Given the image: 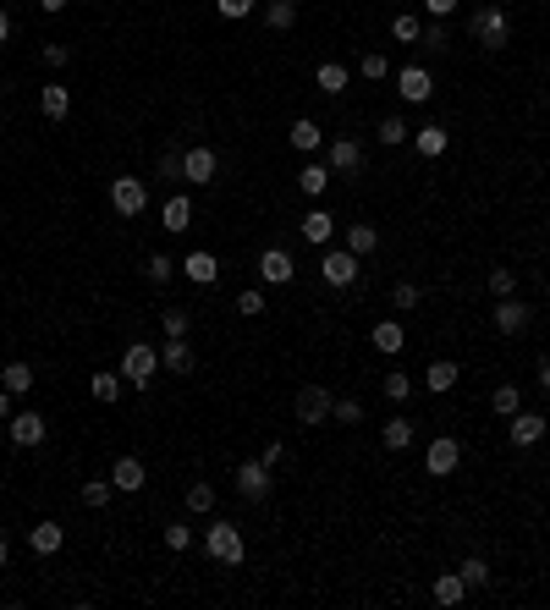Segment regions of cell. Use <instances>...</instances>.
Masks as SVG:
<instances>
[{"mask_svg": "<svg viewBox=\"0 0 550 610\" xmlns=\"http://www.w3.org/2000/svg\"><path fill=\"white\" fill-rule=\"evenodd\" d=\"M121 380L138 390V396H149V385H155V374H160V347H149V342H132V347H121Z\"/></svg>", "mask_w": 550, "mask_h": 610, "instance_id": "6da1fadb", "label": "cell"}, {"mask_svg": "<svg viewBox=\"0 0 550 610\" xmlns=\"http://www.w3.org/2000/svg\"><path fill=\"white\" fill-rule=\"evenodd\" d=\"M204 550H210V561H221V567H242V561H248L242 528H237V522H226V517H215L210 528H204Z\"/></svg>", "mask_w": 550, "mask_h": 610, "instance_id": "7a4b0ae2", "label": "cell"}, {"mask_svg": "<svg viewBox=\"0 0 550 610\" xmlns=\"http://www.w3.org/2000/svg\"><path fill=\"white\" fill-rule=\"evenodd\" d=\"M468 33H473L479 50H507V44H512V17H507L501 6H479V12L468 17Z\"/></svg>", "mask_w": 550, "mask_h": 610, "instance_id": "3957f363", "label": "cell"}, {"mask_svg": "<svg viewBox=\"0 0 550 610\" xmlns=\"http://www.w3.org/2000/svg\"><path fill=\"white\" fill-rule=\"evenodd\" d=\"M110 210L121 215V221H138L149 210V182L144 176H116L110 182Z\"/></svg>", "mask_w": 550, "mask_h": 610, "instance_id": "277c9868", "label": "cell"}, {"mask_svg": "<svg viewBox=\"0 0 550 610\" xmlns=\"http://www.w3.org/2000/svg\"><path fill=\"white\" fill-rule=\"evenodd\" d=\"M358 269H364V258H358L353 248H325V258H319V276H325V286H336V292H347V286L358 281Z\"/></svg>", "mask_w": 550, "mask_h": 610, "instance_id": "5b68a950", "label": "cell"}, {"mask_svg": "<svg viewBox=\"0 0 550 610\" xmlns=\"http://www.w3.org/2000/svg\"><path fill=\"white\" fill-rule=\"evenodd\" d=\"M215 176H221V155H215L210 144L182 149V182H187V187H210Z\"/></svg>", "mask_w": 550, "mask_h": 610, "instance_id": "8992f818", "label": "cell"}, {"mask_svg": "<svg viewBox=\"0 0 550 610\" xmlns=\"http://www.w3.org/2000/svg\"><path fill=\"white\" fill-rule=\"evenodd\" d=\"M330 407H336V396H330L325 385H303V390L292 396V413H298V424H308V429H319V424L330 418Z\"/></svg>", "mask_w": 550, "mask_h": 610, "instance_id": "52a82bcc", "label": "cell"}, {"mask_svg": "<svg viewBox=\"0 0 550 610\" xmlns=\"http://www.w3.org/2000/svg\"><path fill=\"white\" fill-rule=\"evenodd\" d=\"M232 490H237L242 501H253V506L270 501V467H264L259 456H253V462H237V467H232Z\"/></svg>", "mask_w": 550, "mask_h": 610, "instance_id": "ba28073f", "label": "cell"}, {"mask_svg": "<svg viewBox=\"0 0 550 610\" xmlns=\"http://www.w3.org/2000/svg\"><path fill=\"white\" fill-rule=\"evenodd\" d=\"M424 467H430V479H451V473L462 467V440H457V435H441V440H430V451H424Z\"/></svg>", "mask_w": 550, "mask_h": 610, "instance_id": "9c48e42d", "label": "cell"}, {"mask_svg": "<svg viewBox=\"0 0 550 610\" xmlns=\"http://www.w3.org/2000/svg\"><path fill=\"white\" fill-rule=\"evenodd\" d=\"M292 276H298V258L287 248H264L259 253V281L264 286H292Z\"/></svg>", "mask_w": 550, "mask_h": 610, "instance_id": "30bf717a", "label": "cell"}, {"mask_svg": "<svg viewBox=\"0 0 550 610\" xmlns=\"http://www.w3.org/2000/svg\"><path fill=\"white\" fill-rule=\"evenodd\" d=\"M545 429H550V418H545V413H523V407H517V413L507 418V440H512L517 451L539 446V440H545Z\"/></svg>", "mask_w": 550, "mask_h": 610, "instance_id": "8fae6325", "label": "cell"}, {"mask_svg": "<svg viewBox=\"0 0 550 610\" xmlns=\"http://www.w3.org/2000/svg\"><path fill=\"white\" fill-rule=\"evenodd\" d=\"M110 484H116V495H138V490L149 484L144 456H116V462H110Z\"/></svg>", "mask_w": 550, "mask_h": 610, "instance_id": "7c38bea8", "label": "cell"}, {"mask_svg": "<svg viewBox=\"0 0 550 610\" xmlns=\"http://www.w3.org/2000/svg\"><path fill=\"white\" fill-rule=\"evenodd\" d=\"M325 165H330L336 176H358V171H364V144H358V138H336V144L325 149Z\"/></svg>", "mask_w": 550, "mask_h": 610, "instance_id": "4fadbf2b", "label": "cell"}, {"mask_svg": "<svg viewBox=\"0 0 550 610\" xmlns=\"http://www.w3.org/2000/svg\"><path fill=\"white\" fill-rule=\"evenodd\" d=\"M496 335H523L528 330V319H534V308L528 303H517V297H496Z\"/></svg>", "mask_w": 550, "mask_h": 610, "instance_id": "5bb4252c", "label": "cell"}, {"mask_svg": "<svg viewBox=\"0 0 550 610\" xmlns=\"http://www.w3.org/2000/svg\"><path fill=\"white\" fill-rule=\"evenodd\" d=\"M396 94H402L407 105H430V94H435V78L424 72V66H402V72H396Z\"/></svg>", "mask_w": 550, "mask_h": 610, "instance_id": "9a60e30c", "label": "cell"}, {"mask_svg": "<svg viewBox=\"0 0 550 610\" xmlns=\"http://www.w3.org/2000/svg\"><path fill=\"white\" fill-rule=\"evenodd\" d=\"M176 269L193 281V286H215V276H221V258L215 253H204V248H193L187 258H176Z\"/></svg>", "mask_w": 550, "mask_h": 610, "instance_id": "2e32d148", "label": "cell"}, {"mask_svg": "<svg viewBox=\"0 0 550 610\" xmlns=\"http://www.w3.org/2000/svg\"><path fill=\"white\" fill-rule=\"evenodd\" d=\"M193 347H187V335H166V347H160V369L166 374H176V380H187L193 374Z\"/></svg>", "mask_w": 550, "mask_h": 610, "instance_id": "e0dca14e", "label": "cell"}, {"mask_svg": "<svg viewBox=\"0 0 550 610\" xmlns=\"http://www.w3.org/2000/svg\"><path fill=\"white\" fill-rule=\"evenodd\" d=\"M298 231H303V242H314V248H330V237H336V215L325 210V203H314V210L298 221Z\"/></svg>", "mask_w": 550, "mask_h": 610, "instance_id": "ac0fdd59", "label": "cell"}, {"mask_svg": "<svg viewBox=\"0 0 550 610\" xmlns=\"http://www.w3.org/2000/svg\"><path fill=\"white\" fill-rule=\"evenodd\" d=\"M44 435H50L44 413H17V418H12V446H17V451H33V446H44Z\"/></svg>", "mask_w": 550, "mask_h": 610, "instance_id": "d6986e66", "label": "cell"}, {"mask_svg": "<svg viewBox=\"0 0 550 610\" xmlns=\"http://www.w3.org/2000/svg\"><path fill=\"white\" fill-rule=\"evenodd\" d=\"M28 545H33V556H55L61 545H66V528L50 517V522H33L28 528Z\"/></svg>", "mask_w": 550, "mask_h": 610, "instance_id": "ffe728a7", "label": "cell"}, {"mask_svg": "<svg viewBox=\"0 0 550 610\" xmlns=\"http://www.w3.org/2000/svg\"><path fill=\"white\" fill-rule=\"evenodd\" d=\"M160 215H166L160 226H166L171 237H182V231L193 226V198H187V192H171V198H166V210H160Z\"/></svg>", "mask_w": 550, "mask_h": 610, "instance_id": "44dd1931", "label": "cell"}, {"mask_svg": "<svg viewBox=\"0 0 550 610\" xmlns=\"http://www.w3.org/2000/svg\"><path fill=\"white\" fill-rule=\"evenodd\" d=\"M446 144H451V132H446L441 121H430V127L412 132V149H419L424 160H441V155H446Z\"/></svg>", "mask_w": 550, "mask_h": 610, "instance_id": "7402d4cb", "label": "cell"}, {"mask_svg": "<svg viewBox=\"0 0 550 610\" xmlns=\"http://www.w3.org/2000/svg\"><path fill=\"white\" fill-rule=\"evenodd\" d=\"M330 182H336V171H330V165H325V160H308V165H303V171H298V187H303V192H308V198H314V203H319V198H325V187H330Z\"/></svg>", "mask_w": 550, "mask_h": 610, "instance_id": "603a6c76", "label": "cell"}, {"mask_svg": "<svg viewBox=\"0 0 550 610\" xmlns=\"http://www.w3.org/2000/svg\"><path fill=\"white\" fill-rule=\"evenodd\" d=\"M457 380H462V369H457L451 358H435V363L424 369V390H430V396H446Z\"/></svg>", "mask_w": 550, "mask_h": 610, "instance_id": "cb8c5ba5", "label": "cell"}, {"mask_svg": "<svg viewBox=\"0 0 550 610\" xmlns=\"http://www.w3.org/2000/svg\"><path fill=\"white\" fill-rule=\"evenodd\" d=\"M314 83H319V94H347L353 72H347L341 61H319V66H314Z\"/></svg>", "mask_w": 550, "mask_h": 610, "instance_id": "d4e9b609", "label": "cell"}, {"mask_svg": "<svg viewBox=\"0 0 550 610\" xmlns=\"http://www.w3.org/2000/svg\"><path fill=\"white\" fill-rule=\"evenodd\" d=\"M39 110H44L50 121H66V116H72V89L44 83V89H39Z\"/></svg>", "mask_w": 550, "mask_h": 610, "instance_id": "484cf974", "label": "cell"}, {"mask_svg": "<svg viewBox=\"0 0 550 610\" xmlns=\"http://www.w3.org/2000/svg\"><path fill=\"white\" fill-rule=\"evenodd\" d=\"M369 347H375V352H402V347H407V330H402L396 319H380V324L369 330Z\"/></svg>", "mask_w": 550, "mask_h": 610, "instance_id": "4316f807", "label": "cell"}, {"mask_svg": "<svg viewBox=\"0 0 550 610\" xmlns=\"http://www.w3.org/2000/svg\"><path fill=\"white\" fill-rule=\"evenodd\" d=\"M347 248H353L358 258L380 253V226H369V221H353V226H347Z\"/></svg>", "mask_w": 550, "mask_h": 610, "instance_id": "83f0119b", "label": "cell"}, {"mask_svg": "<svg viewBox=\"0 0 550 610\" xmlns=\"http://www.w3.org/2000/svg\"><path fill=\"white\" fill-rule=\"evenodd\" d=\"M89 390L110 407V401H121V390H127V380H121V369H94V380H89Z\"/></svg>", "mask_w": 550, "mask_h": 610, "instance_id": "f1b7e54d", "label": "cell"}, {"mask_svg": "<svg viewBox=\"0 0 550 610\" xmlns=\"http://www.w3.org/2000/svg\"><path fill=\"white\" fill-rule=\"evenodd\" d=\"M430 594H435V605H446V610H451V605H462V599H468V583H462V572H441Z\"/></svg>", "mask_w": 550, "mask_h": 610, "instance_id": "f546056e", "label": "cell"}, {"mask_svg": "<svg viewBox=\"0 0 550 610\" xmlns=\"http://www.w3.org/2000/svg\"><path fill=\"white\" fill-rule=\"evenodd\" d=\"M0 385H6L12 396H28V390H33V363H23V358H12L6 369H0Z\"/></svg>", "mask_w": 550, "mask_h": 610, "instance_id": "4dcf8cb0", "label": "cell"}, {"mask_svg": "<svg viewBox=\"0 0 550 610\" xmlns=\"http://www.w3.org/2000/svg\"><path fill=\"white\" fill-rule=\"evenodd\" d=\"M298 23V0H270V6H264V28L270 33H287Z\"/></svg>", "mask_w": 550, "mask_h": 610, "instance_id": "1f68e13d", "label": "cell"}, {"mask_svg": "<svg viewBox=\"0 0 550 610\" xmlns=\"http://www.w3.org/2000/svg\"><path fill=\"white\" fill-rule=\"evenodd\" d=\"M78 495H83V506H89V511H105V506L116 501V484H110V473H105V479H89V484H83Z\"/></svg>", "mask_w": 550, "mask_h": 610, "instance_id": "d6a6232c", "label": "cell"}, {"mask_svg": "<svg viewBox=\"0 0 550 610\" xmlns=\"http://www.w3.org/2000/svg\"><path fill=\"white\" fill-rule=\"evenodd\" d=\"M287 138H292V149H303V155H319V121L298 116V121H292V132H287Z\"/></svg>", "mask_w": 550, "mask_h": 610, "instance_id": "836d02e7", "label": "cell"}, {"mask_svg": "<svg viewBox=\"0 0 550 610\" xmlns=\"http://www.w3.org/2000/svg\"><path fill=\"white\" fill-rule=\"evenodd\" d=\"M144 276H149V286H171L176 281V258L171 253H149L144 258Z\"/></svg>", "mask_w": 550, "mask_h": 610, "instance_id": "e575fe53", "label": "cell"}, {"mask_svg": "<svg viewBox=\"0 0 550 610\" xmlns=\"http://www.w3.org/2000/svg\"><path fill=\"white\" fill-rule=\"evenodd\" d=\"M457 572H462L468 594H473V588H490V583H496V572H490V561H485V556H468V561L457 567Z\"/></svg>", "mask_w": 550, "mask_h": 610, "instance_id": "d590c367", "label": "cell"}, {"mask_svg": "<svg viewBox=\"0 0 550 610\" xmlns=\"http://www.w3.org/2000/svg\"><path fill=\"white\" fill-rule=\"evenodd\" d=\"M412 440H419V435H412V424H407V418H391V424L380 429V446H385V451H407Z\"/></svg>", "mask_w": 550, "mask_h": 610, "instance_id": "8d00e7d4", "label": "cell"}, {"mask_svg": "<svg viewBox=\"0 0 550 610\" xmlns=\"http://www.w3.org/2000/svg\"><path fill=\"white\" fill-rule=\"evenodd\" d=\"M375 138H380L385 149H402V144L412 138V132H407V121H402V116H385V121L375 127Z\"/></svg>", "mask_w": 550, "mask_h": 610, "instance_id": "74e56055", "label": "cell"}, {"mask_svg": "<svg viewBox=\"0 0 550 610\" xmlns=\"http://www.w3.org/2000/svg\"><path fill=\"white\" fill-rule=\"evenodd\" d=\"M419 33H424V17H412V12L391 17V39H396V44H419Z\"/></svg>", "mask_w": 550, "mask_h": 610, "instance_id": "f35d334b", "label": "cell"}, {"mask_svg": "<svg viewBox=\"0 0 550 610\" xmlns=\"http://www.w3.org/2000/svg\"><path fill=\"white\" fill-rule=\"evenodd\" d=\"M187 511L193 517H210L215 511V484H187Z\"/></svg>", "mask_w": 550, "mask_h": 610, "instance_id": "ab89813d", "label": "cell"}, {"mask_svg": "<svg viewBox=\"0 0 550 610\" xmlns=\"http://www.w3.org/2000/svg\"><path fill=\"white\" fill-rule=\"evenodd\" d=\"M490 407H496V418H512L517 407H523V390L517 385H496V396H490Z\"/></svg>", "mask_w": 550, "mask_h": 610, "instance_id": "60d3db41", "label": "cell"}, {"mask_svg": "<svg viewBox=\"0 0 550 610\" xmlns=\"http://www.w3.org/2000/svg\"><path fill=\"white\" fill-rule=\"evenodd\" d=\"M358 72H364V83H385V78H391V61H385L380 50H369V55L358 61Z\"/></svg>", "mask_w": 550, "mask_h": 610, "instance_id": "b9f144b4", "label": "cell"}, {"mask_svg": "<svg viewBox=\"0 0 550 610\" xmlns=\"http://www.w3.org/2000/svg\"><path fill=\"white\" fill-rule=\"evenodd\" d=\"M419 44H424L430 55H441V50H451V39H446V23H441V17H430V23H424V33H419Z\"/></svg>", "mask_w": 550, "mask_h": 610, "instance_id": "7bdbcfd3", "label": "cell"}, {"mask_svg": "<svg viewBox=\"0 0 550 610\" xmlns=\"http://www.w3.org/2000/svg\"><path fill=\"white\" fill-rule=\"evenodd\" d=\"M380 390H385V401H396V407H407V396H412V380H407V374H402V369H391V374H385V385H380Z\"/></svg>", "mask_w": 550, "mask_h": 610, "instance_id": "ee69618b", "label": "cell"}, {"mask_svg": "<svg viewBox=\"0 0 550 610\" xmlns=\"http://www.w3.org/2000/svg\"><path fill=\"white\" fill-rule=\"evenodd\" d=\"M330 418H336V424H364V401H358V396H336Z\"/></svg>", "mask_w": 550, "mask_h": 610, "instance_id": "f6af8a7d", "label": "cell"}, {"mask_svg": "<svg viewBox=\"0 0 550 610\" xmlns=\"http://www.w3.org/2000/svg\"><path fill=\"white\" fill-rule=\"evenodd\" d=\"M490 297H517V269H507V264L490 269Z\"/></svg>", "mask_w": 550, "mask_h": 610, "instance_id": "bcb514c9", "label": "cell"}, {"mask_svg": "<svg viewBox=\"0 0 550 610\" xmlns=\"http://www.w3.org/2000/svg\"><path fill=\"white\" fill-rule=\"evenodd\" d=\"M215 12H221L226 23H242V17H253V12H259V0H215Z\"/></svg>", "mask_w": 550, "mask_h": 610, "instance_id": "7dc6e473", "label": "cell"}, {"mask_svg": "<svg viewBox=\"0 0 550 610\" xmlns=\"http://www.w3.org/2000/svg\"><path fill=\"white\" fill-rule=\"evenodd\" d=\"M232 308H237L242 319H259V314H264V292H259V286H248V292H237V303H232Z\"/></svg>", "mask_w": 550, "mask_h": 610, "instance_id": "c3c4849f", "label": "cell"}, {"mask_svg": "<svg viewBox=\"0 0 550 610\" xmlns=\"http://www.w3.org/2000/svg\"><path fill=\"white\" fill-rule=\"evenodd\" d=\"M187 545H193V528H187V522H166V550L182 556Z\"/></svg>", "mask_w": 550, "mask_h": 610, "instance_id": "681fc988", "label": "cell"}, {"mask_svg": "<svg viewBox=\"0 0 550 610\" xmlns=\"http://www.w3.org/2000/svg\"><path fill=\"white\" fill-rule=\"evenodd\" d=\"M391 308H402V314L419 308V286H412V281H396V286H391Z\"/></svg>", "mask_w": 550, "mask_h": 610, "instance_id": "f907efd6", "label": "cell"}, {"mask_svg": "<svg viewBox=\"0 0 550 610\" xmlns=\"http://www.w3.org/2000/svg\"><path fill=\"white\" fill-rule=\"evenodd\" d=\"M155 171H160L166 182H182V149H166V155L155 160Z\"/></svg>", "mask_w": 550, "mask_h": 610, "instance_id": "816d5d0a", "label": "cell"}, {"mask_svg": "<svg viewBox=\"0 0 550 610\" xmlns=\"http://www.w3.org/2000/svg\"><path fill=\"white\" fill-rule=\"evenodd\" d=\"M160 324H166V335H187V324H193V319H187V308H166V314H160Z\"/></svg>", "mask_w": 550, "mask_h": 610, "instance_id": "f5cc1de1", "label": "cell"}, {"mask_svg": "<svg viewBox=\"0 0 550 610\" xmlns=\"http://www.w3.org/2000/svg\"><path fill=\"white\" fill-rule=\"evenodd\" d=\"M39 61H44V66H55V72H61V66L72 61V50H66V44H44V50H39Z\"/></svg>", "mask_w": 550, "mask_h": 610, "instance_id": "db71d44e", "label": "cell"}, {"mask_svg": "<svg viewBox=\"0 0 550 610\" xmlns=\"http://www.w3.org/2000/svg\"><path fill=\"white\" fill-rule=\"evenodd\" d=\"M281 456H287V446H281V440H264V451H259V462H264L270 473H275V462H281Z\"/></svg>", "mask_w": 550, "mask_h": 610, "instance_id": "11a10c76", "label": "cell"}, {"mask_svg": "<svg viewBox=\"0 0 550 610\" xmlns=\"http://www.w3.org/2000/svg\"><path fill=\"white\" fill-rule=\"evenodd\" d=\"M424 12H430V17H451V12H457V0H424Z\"/></svg>", "mask_w": 550, "mask_h": 610, "instance_id": "9f6ffc18", "label": "cell"}, {"mask_svg": "<svg viewBox=\"0 0 550 610\" xmlns=\"http://www.w3.org/2000/svg\"><path fill=\"white\" fill-rule=\"evenodd\" d=\"M534 374H539V390H550V352L539 358V369H534Z\"/></svg>", "mask_w": 550, "mask_h": 610, "instance_id": "6f0895ef", "label": "cell"}, {"mask_svg": "<svg viewBox=\"0 0 550 610\" xmlns=\"http://www.w3.org/2000/svg\"><path fill=\"white\" fill-rule=\"evenodd\" d=\"M66 6H72V0H39V12H50V17H55V12H66Z\"/></svg>", "mask_w": 550, "mask_h": 610, "instance_id": "680465c9", "label": "cell"}, {"mask_svg": "<svg viewBox=\"0 0 550 610\" xmlns=\"http://www.w3.org/2000/svg\"><path fill=\"white\" fill-rule=\"evenodd\" d=\"M6 39H12V12L0 6V44H6Z\"/></svg>", "mask_w": 550, "mask_h": 610, "instance_id": "91938a15", "label": "cell"}, {"mask_svg": "<svg viewBox=\"0 0 550 610\" xmlns=\"http://www.w3.org/2000/svg\"><path fill=\"white\" fill-rule=\"evenodd\" d=\"M0 418H12V390L0 385Z\"/></svg>", "mask_w": 550, "mask_h": 610, "instance_id": "94428289", "label": "cell"}, {"mask_svg": "<svg viewBox=\"0 0 550 610\" xmlns=\"http://www.w3.org/2000/svg\"><path fill=\"white\" fill-rule=\"evenodd\" d=\"M12 561V545H6V539H0V567H6Z\"/></svg>", "mask_w": 550, "mask_h": 610, "instance_id": "6125c7cd", "label": "cell"}, {"mask_svg": "<svg viewBox=\"0 0 550 610\" xmlns=\"http://www.w3.org/2000/svg\"><path fill=\"white\" fill-rule=\"evenodd\" d=\"M545 413H550V390H545Z\"/></svg>", "mask_w": 550, "mask_h": 610, "instance_id": "be15d7a7", "label": "cell"}, {"mask_svg": "<svg viewBox=\"0 0 550 610\" xmlns=\"http://www.w3.org/2000/svg\"><path fill=\"white\" fill-rule=\"evenodd\" d=\"M545 314H550V292H545Z\"/></svg>", "mask_w": 550, "mask_h": 610, "instance_id": "e7e4bbea", "label": "cell"}]
</instances>
